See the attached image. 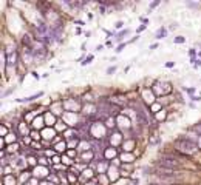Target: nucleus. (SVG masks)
<instances>
[{
  "label": "nucleus",
  "instance_id": "nucleus-11",
  "mask_svg": "<svg viewBox=\"0 0 201 185\" xmlns=\"http://www.w3.org/2000/svg\"><path fill=\"white\" fill-rule=\"evenodd\" d=\"M173 65H175V63H173V62H167V63H166V66H167V68H172V66H173Z\"/></svg>",
  "mask_w": 201,
  "mask_h": 185
},
{
  "label": "nucleus",
  "instance_id": "nucleus-13",
  "mask_svg": "<svg viewBox=\"0 0 201 185\" xmlns=\"http://www.w3.org/2000/svg\"><path fill=\"white\" fill-rule=\"evenodd\" d=\"M144 30H146V25H142V26H139V28H138V33H141V31H144Z\"/></svg>",
  "mask_w": 201,
  "mask_h": 185
},
{
  "label": "nucleus",
  "instance_id": "nucleus-14",
  "mask_svg": "<svg viewBox=\"0 0 201 185\" xmlns=\"http://www.w3.org/2000/svg\"><path fill=\"white\" fill-rule=\"evenodd\" d=\"M195 130H196V131H199V133H201V125H196V127H195Z\"/></svg>",
  "mask_w": 201,
  "mask_h": 185
},
{
  "label": "nucleus",
  "instance_id": "nucleus-2",
  "mask_svg": "<svg viewBox=\"0 0 201 185\" xmlns=\"http://www.w3.org/2000/svg\"><path fill=\"white\" fill-rule=\"evenodd\" d=\"M159 165L164 168H176V167H179V162L176 159H161Z\"/></svg>",
  "mask_w": 201,
  "mask_h": 185
},
{
  "label": "nucleus",
  "instance_id": "nucleus-7",
  "mask_svg": "<svg viewBox=\"0 0 201 185\" xmlns=\"http://www.w3.org/2000/svg\"><path fill=\"white\" fill-rule=\"evenodd\" d=\"M91 60H93V56H88V57L85 59V62H82V65H87V63H90Z\"/></svg>",
  "mask_w": 201,
  "mask_h": 185
},
{
  "label": "nucleus",
  "instance_id": "nucleus-9",
  "mask_svg": "<svg viewBox=\"0 0 201 185\" xmlns=\"http://www.w3.org/2000/svg\"><path fill=\"white\" fill-rule=\"evenodd\" d=\"M158 3H159V2H158V0H156V2H153V3L150 5V10H152V8H155V6H158Z\"/></svg>",
  "mask_w": 201,
  "mask_h": 185
},
{
  "label": "nucleus",
  "instance_id": "nucleus-6",
  "mask_svg": "<svg viewBox=\"0 0 201 185\" xmlns=\"http://www.w3.org/2000/svg\"><path fill=\"white\" fill-rule=\"evenodd\" d=\"M116 71V66H109L107 68V74H112V73H115Z\"/></svg>",
  "mask_w": 201,
  "mask_h": 185
},
{
  "label": "nucleus",
  "instance_id": "nucleus-5",
  "mask_svg": "<svg viewBox=\"0 0 201 185\" xmlns=\"http://www.w3.org/2000/svg\"><path fill=\"white\" fill-rule=\"evenodd\" d=\"M186 39L183 37V36H178V37H175V43H183Z\"/></svg>",
  "mask_w": 201,
  "mask_h": 185
},
{
  "label": "nucleus",
  "instance_id": "nucleus-1",
  "mask_svg": "<svg viewBox=\"0 0 201 185\" xmlns=\"http://www.w3.org/2000/svg\"><path fill=\"white\" fill-rule=\"evenodd\" d=\"M178 144H179V147H181V150H184V151H189V153H193V151L196 150V145H195L193 142H190V140H186V139H181V140H178Z\"/></svg>",
  "mask_w": 201,
  "mask_h": 185
},
{
  "label": "nucleus",
  "instance_id": "nucleus-8",
  "mask_svg": "<svg viewBox=\"0 0 201 185\" xmlns=\"http://www.w3.org/2000/svg\"><path fill=\"white\" fill-rule=\"evenodd\" d=\"M186 91L189 92V94H193V92H195V89H193V88H186Z\"/></svg>",
  "mask_w": 201,
  "mask_h": 185
},
{
  "label": "nucleus",
  "instance_id": "nucleus-3",
  "mask_svg": "<svg viewBox=\"0 0 201 185\" xmlns=\"http://www.w3.org/2000/svg\"><path fill=\"white\" fill-rule=\"evenodd\" d=\"M43 92H36V94H33V96H30V97H23V99H17V102H30V100H34L36 97H39V96H42Z\"/></svg>",
  "mask_w": 201,
  "mask_h": 185
},
{
  "label": "nucleus",
  "instance_id": "nucleus-10",
  "mask_svg": "<svg viewBox=\"0 0 201 185\" xmlns=\"http://www.w3.org/2000/svg\"><path fill=\"white\" fill-rule=\"evenodd\" d=\"M189 54L192 56V59H195V49H190V51H189Z\"/></svg>",
  "mask_w": 201,
  "mask_h": 185
},
{
  "label": "nucleus",
  "instance_id": "nucleus-4",
  "mask_svg": "<svg viewBox=\"0 0 201 185\" xmlns=\"http://www.w3.org/2000/svg\"><path fill=\"white\" fill-rule=\"evenodd\" d=\"M167 36V30L166 28H159L158 33H156V39H164Z\"/></svg>",
  "mask_w": 201,
  "mask_h": 185
},
{
  "label": "nucleus",
  "instance_id": "nucleus-12",
  "mask_svg": "<svg viewBox=\"0 0 201 185\" xmlns=\"http://www.w3.org/2000/svg\"><path fill=\"white\" fill-rule=\"evenodd\" d=\"M122 25H124V22H118V23H116V28H122Z\"/></svg>",
  "mask_w": 201,
  "mask_h": 185
}]
</instances>
